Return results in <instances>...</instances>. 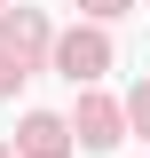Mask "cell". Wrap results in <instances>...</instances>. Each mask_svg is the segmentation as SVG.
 Masks as SVG:
<instances>
[{
	"instance_id": "6da1fadb",
	"label": "cell",
	"mask_w": 150,
	"mask_h": 158,
	"mask_svg": "<svg viewBox=\"0 0 150 158\" xmlns=\"http://www.w3.org/2000/svg\"><path fill=\"white\" fill-rule=\"evenodd\" d=\"M56 71L71 79V87H79V79H103V71H111V40H103V32H63L56 40Z\"/></svg>"
},
{
	"instance_id": "7a4b0ae2",
	"label": "cell",
	"mask_w": 150,
	"mask_h": 158,
	"mask_svg": "<svg viewBox=\"0 0 150 158\" xmlns=\"http://www.w3.org/2000/svg\"><path fill=\"white\" fill-rule=\"evenodd\" d=\"M16 150H24V158H63V150H71V127H63L56 111H32V118L16 127Z\"/></svg>"
},
{
	"instance_id": "3957f363",
	"label": "cell",
	"mask_w": 150,
	"mask_h": 158,
	"mask_svg": "<svg viewBox=\"0 0 150 158\" xmlns=\"http://www.w3.org/2000/svg\"><path fill=\"white\" fill-rule=\"evenodd\" d=\"M71 142H87V150H111V142H119V111H111L103 95H87V103H79V118H71Z\"/></svg>"
},
{
	"instance_id": "277c9868",
	"label": "cell",
	"mask_w": 150,
	"mask_h": 158,
	"mask_svg": "<svg viewBox=\"0 0 150 158\" xmlns=\"http://www.w3.org/2000/svg\"><path fill=\"white\" fill-rule=\"evenodd\" d=\"M16 79H24V63L8 56V48H0V95H8V87H16Z\"/></svg>"
},
{
	"instance_id": "5b68a950",
	"label": "cell",
	"mask_w": 150,
	"mask_h": 158,
	"mask_svg": "<svg viewBox=\"0 0 150 158\" xmlns=\"http://www.w3.org/2000/svg\"><path fill=\"white\" fill-rule=\"evenodd\" d=\"M127 111H134V127L150 135V87H134V103H127Z\"/></svg>"
},
{
	"instance_id": "8992f818",
	"label": "cell",
	"mask_w": 150,
	"mask_h": 158,
	"mask_svg": "<svg viewBox=\"0 0 150 158\" xmlns=\"http://www.w3.org/2000/svg\"><path fill=\"white\" fill-rule=\"evenodd\" d=\"M79 8H87V16H119L127 0H79Z\"/></svg>"
},
{
	"instance_id": "52a82bcc",
	"label": "cell",
	"mask_w": 150,
	"mask_h": 158,
	"mask_svg": "<svg viewBox=\"0 0 150 158\" xmlns=\"http://www.w3.org/2000/svg\"><path fill=\"white\" fill-rule=\"evenodd\" d=\"M0 158H8V150H0Z\"/></svg>"
}]
</instances>
